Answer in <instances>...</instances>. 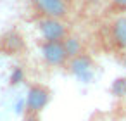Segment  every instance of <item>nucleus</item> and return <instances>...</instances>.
Segmentation results:
<instances>
[{
    "instance_id": "f257e3e1",
    "label": "nucleus",
    "mask_w": 126,
    "mask_h": 121,
    "mask_svg": "<svg viewBox=\"0 0 126 121\" xmlns=\"http://www.w3.org/2000/svg\"><path fill=\"white\" fill-rule=\"evenodd\" d=\"M38 31L42 33L45 42H62L67 35L66 31V24L61 19H54V17H42L36 23Z\"/></svg>"
},
{
    "instance_id": "f03ea898",
    "label": "nucleus",
    "mask_w": 126,
    "mask_h": 121,
    "mask_svg": "<svg viewBox=\"0 0 126 121\" xmlns=\"http://www.w3.org/2000/svg\"><path fill=\"white\" fill-rule=\"evenodd\" d=\"M50 100V90L43 85H33L28 90L26 95V111L30 114H38L47 107Z\"/></svg>"
},
{
    "instance_id": "7ed1b4c3",
    "label": "nucleus",
    "mask_w": 126,
    "mask_h": 121,
    "mask_svg": "<svg viewBox=\"0 0 126 121\" xmlns=\"http://www.w3.org/2000/svg\"><path fill=\"white\" fill-rule=\"evenodd\" d=\"M42 57L48 66H62L69 59L62 42H43L42 43Z\"/></svg>"
},
{
    "instance_id": "20e7f679",
    "label": "nucleus",
    "mask_w": 126,
    "mask_h": 121,
    "mask_svg": "<svg viewBox=\"0 0 126 121\" xmlns=\"http://www.w3.org/2000/svg\"><path fill=\"white\" fill-rule=\"evenodd\" d=\"M33 4L43 14V17L61 19V17H64L67 14L66 0H33Z\"/></svg>"
},
{
    "instance_id": "39448f33",
    "label": "nucleus",
    "mask_w": 126,
    "mask_h": 121,
    "mask_svg": "<svg viewBox=\"0 0 126 121\" xmlns=\"http://www.w3.org/2000/svg\"><path fill=\"white\" fill-rule=\"evenodd\" d=\"M71 68H73V73L83 81H88L92 78V74H93V64L86 55H79V57L73 59Z\"/></svg>"
},
{
    "instance_id": "423d86ee",
    "label": "nucleus",
    "mask_w": 126,
    "mask_h": 121,
    "mask_svg": "<svg viewBox=\"0 0 126 121\" xmlns=\"http://www.w3.org/2000/svg\"><path fill=\"white\" fill-rule=\"evenodd\" d=\"M112 38L119 49H126V17L116 19L112 24Z\"/></svg>"
},
{
    "instance_id": "0eeeda50",
    "label": "nucleus",
    "mask_w": 126,
    "mask_h": 121,
    "mask_svg": "<svg viewBox=\"0 0 126 121\" xmlns=\"http://www.w3.org/2000/svg\"><path fill=\"white\" fill-rule=\"evenodd\" d=\"M62 43H64V49H66L69 59H76V57L83 55V45L76 36H66L62 40Z\"/></svg>"
},
{
    "instance_id": "6e6552de",
    "label": "nucleus",
    "mask_w": 126,
    "mask_h": 121,
    "mask_svg": "<svg viewBox=\"0 0 126 121\" xmlns=\"http://www.w3.org/2000/svg\"><path fill=\"white\" fill-rule=\"evenodd\" d=\"M23 78V74H21V71L19 69H16V73L14 74H11V83H19V80Z\"/></svg>"
},
{
    "instance_id": "1a4fd4ad",
    "label": "nucleus",
    "mask_w": 126,
    "mask_h": 121,
    "mask_svg": "<svg viewBox=\"0 0 126 121\" xmlns=\"http://www.w3.org/2000/svg\"><path fill=\"white\" fill-rule=\"evenodd\" d=\"M112 2H114V5H116L117 9L126 11V0H112Z\"/></svg>"
},
{
    "instance_id": "9d476101",
    "label": "nucleus",
    "mask_w": 126,
    "mask_h": 121,
    "mask_svg": "<svg viewBox=\"0 0 126 121\" xmlns=\"http://www.w3.org/2000/svg\"><path fill=\"white\" fill-rule=\"evenodd\" d=\"M23 121H40V119L36 118V114H28V116H26Z\"/></svg>"
}]
</instances>
